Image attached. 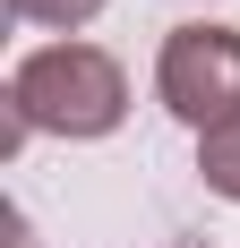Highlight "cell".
I'll return each instance as SVG.
<instances>
[{
  "instance_id": "6da1fadb",
  "label": "cell",
  "mask_w": 240,
  "mask_h": 248,
  "mask_svg": "<svg viewBox=\"0 0 240 248\" xmlns=\"http://www.w3.org/2000/svg\"><path fill=\"white\" fill-rule=\"evenodd\" d=\"M129 120V69L103 43H34L9 69V154L26 137H112Z\"/></svg>"
},
{
  "instance_id": "7a4b0ae2",
  "label": "cell",
  "mask_w": 240,
  "mask_h": 248,
  "mask_svg": "<svg viewBox=\"0 0 240 248\" xmlns=\"http://www.w3.org/2000/svg\"><path fill=\"white\" fill-rule=\"evenodd\" d=\"M154 94L197 137L223 128V120H240V26H206V17L171 26L163 51H154Z\"/></svg>"
},
{
  "instance_id": "3957f363",
  "label": "cell",
  "mask_w": 240,
  "mask_h": 248,
  "mask_svg": "<svg viewBox=\"0 0 240 248\" xmlns=\"http://www.w3.org/2000/svg\"><path fill=\"white\" fill-rule=\"evenodd\" d=\"M197 171H206V188H215V197L240 205V120H223V128H206V137H197Z\"/></svg>"
},
{
  "instance_id": "277c9868",
  "label": "cell",
  "mask_w": 240,
  "mask_h": 248,
  "mask_svg": "<svg viewBox=\"0 0 240 248\" xmlns=\"http://www.w3.org/2000/svg\"><path fill=\"white\" fill-rule=\"evenodd\" d=\"M9 9H17L26 26H51L60 43H69V34H77L86 17H103V0H9Z\"/></svg>"
}]
</instances>
